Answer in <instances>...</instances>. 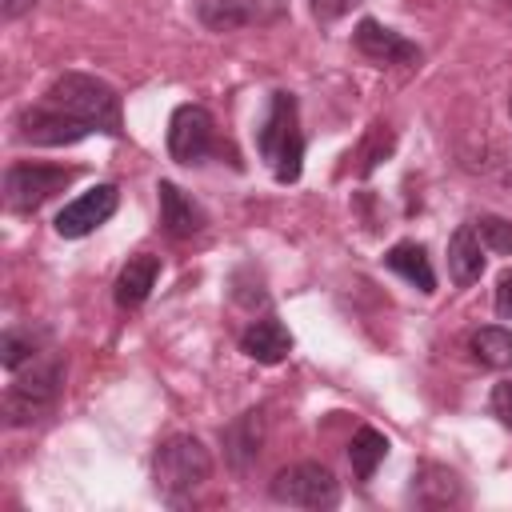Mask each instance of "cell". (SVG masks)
I'll return each instance as SVG.
<instances>
[{
    "instance_id": "obj_1",
    "label": "cell",
    "mask_w": 512,
    "mask_h": 512,
    "mask_svg": "<svg viewBox=\"0 0 512 512\" xmlns=\"http://www.w3.org/2000/svg\"><path fill=\"white\" fill-rule=\"evenodd\" d=\"M260 156L272 168V176L280 184H292L304 168V132H300V108L292 92H272L268 100V116L256 132Z\"/></svg>"
},
{
    "instance_id": "obj_2",
    "label": "cell",
    "mask_w": 512,
    "mask_h": 512,
    "mask_svg": "<svg viewBox=\"0 0 512 512\" xmlns=\"http://www.w3.org/2000/svg\"><path fill=\"white\" fill-rule=\"evenodd\" d=\"M44 100L68 116H76L80 124H88L92 132H108V136H120V96L88 76V72H64L52 80V88L44 92Z\"/></svg>"
},
{
    "instance_id": "obj_3",
    "label": "cell",
    "mask_w": 512,
    "mask_h": 512,
    "mask_svg": "<svg viewBox=\"0 0 512 512\" xmlns=\"http://www.w3.org/2000/svg\"><path fill=\"white\" fill-rule=\"evenodd\" d=\"M212 476V456L200 444V436L176 432L168 440H160L156 456H152V480L168 500H184L192 496L204 480Z\"/></svg>"
},
{
    "instance_id": "obj_4",
    "label": "cell",
    "mask_w": 512,
    "mask_h": 512,
    "mask_svg": "<svg viewBox=\"0 0 512 512\" xmlns=\"http://www.w3.org/2000/svg\"><path fill=\"white\" fill-rule=\"evenodd\" d=\"M60 388H64V360L60 356L32 360V372L16 376L4 392V420L12 428H24V424L48 416L60 400Z\"/></svg>"
},
{
    "instance_id": "obj_5",
    "label": "cell",
    "mask_w": 512,
    "mask_h": 512,
    "mask_svg": "<svg viewBox=\"0 0 512 512\" xmlns=\"http://www.w3.org/2000/svg\"><path fill=\"white\" fill-rule=\"evenodd\" d=\"M272 500L280 504H296V508H332L340 500V480L332 476L328 464H316V460H300V464H288L272 476L268 484Z\"/></svg>"
},
{
    "instance_id": "obj_6",
    "label": "cell",
    "mask_w": 512,
    "mask_h": 512,
    "mask_svg": "<svg viewBox=\"0 0 512 512\" xmlns=\"http://www.w3.org/2000/svg\"><path fill=\"white\" fill-rule=\"evenodd\" d=\"M76 180V168H60V164H32L20 160L4 172V200L12 212H36L44 200H52L56 192H64Z\"/></svg>"
},
{
    "instance_id": "obj_7",
    "label": "cell",
    "mask_w": 512,
    "mask_h": 512,
    "mask_svg": "<svg viewBox=\"0 0 512 512\" xmlns=\"http://www.w3.org/2000/svg\"><path fill=\"white\" fill-rule=\"evenodd\" d=\"M216 148V124L204 104H180L168 120V152L176 164H200Z\"/></svg>"
},
{
    "instance_id": "obj_8",
    "label": "cell",
    "mask_w": 512,
    "mask_h": 512,
    "mask_svg": "<svg viewBox=\"0 0 512 512\" xmlns=\"http://www.w3.org/2000/svg\"><path fill=\"white\" fill-rule=\"evenodd\" d=\"M16 128H20V140H28V144H44V148L76 144V140L92 136V128H88V124H80L76 116H68V112H60V108H52L48 100H40V104L24 108V112H20V120H16Z\"/></svg>"
},
{
    "instance_id": "obj_9",
    "label": "cell",
    "mask_w": 512,
    "mask_h": 512,
    "mask_svg": "<svg viewBox=\"0 0 512 512\" xmlns=\"http://www.w3.org/2000/svg\"><path fill=\"white\" fill-rule=\"evenodd\" d=\"M116 204H120L116 184H96V188L80 192L72 204H64V208L56 212V232H60L64 240H80V236L96 232V228L116 212Z\"/></svg>"
},
{
    "instance_id": "obj_10",
    "label": "cell",
    "mask_w": 512,
    "mask_h": 512,
    "mask_svg": "<svg viewBox=\"0 0 512 512\" xmlns=\"http://www.w3.org/2000/svg\"><path fill=\"white\" fill-rule=\"evenodd\" d=\"M356 48L376 64H420V48L372 16L356 24Z\"/></svg>"
},
{
    "instance_id": "obj_11",
    "label": "cell",
    "mask_w": 512,
    "mask_h": 512,
    "mask_svg": "<svg viewBox=\"0 0 512 512\" xmlns=\"http://www.w3.org/2000/svg\"><path fill=\"white\" fill-rule=\"evenodd\" d=\"M156 200H160V224H164V232L172 240H192L196 232H204V224H208L204 208L192 196H184L172 180L156 184Z\"/></svg>"
},
{
    "instance_id": "obj_12",
    "label": "cell",
    "mask_w": 512,
    "mask_h": 512,
    "mask_svg": "<svg viewBox=\"0 0 512 512\" xmlns=\"http://www.w3.org/2000/svg\"><path fill=\"white\" fill-rule=\"evenodd\" d=\"M220 440H224V456H228V464H232L236 472H244L248 464H256V456H260V448H264V408L240 412V416L220 432Z\"/></svg>"
},
{
    "instance_id": "obj_13",
    "label": "cell",
    "mask_w": 512,
    "mask_h": 512,
    "mask_svg": "<svg viewBox=\"0 0 512 512\" xmlns=\"http://www.w3.org/2000/svg\"><path fill=\"white\" fill-rule=\"evenodd\" d=\"M240 352L256 364H280L292 352V336L276 316H260L240 332Z\"/></svg>"
},
{
    "instance_id": "obj_14",
    "label": "cell",
    "mask_w": 512,
    "mask_h": 512,
    "mask_svg": "<svg viewBox=\"0 0 512 512\" xmlns=\"http://www.w3.org/2000/svg\"><path fill=\"white\" fill-rule=\"evenodd\" d=\"M412 500L420 508H452V504L464 500L460 476L444 464H420L416 476H412Z\"/></svg>"
},
{
    "instance_id": "obj_15",
    "label": "cell",
    "mask_w": 512,
    "mask_h": 512,
    "mask_svg": "<svg viewBox=\"0 0 512 512\" xmlns=\"http://www.w3.org/2000/svg\"><path fill=\"white\" fill-rule=\"evenodd\" d=\"M448 272L460 288L476 284L484 276V244L476 236V224H460L448 240Z\"/></svg>"
},
{
    "instance_id": "obj_16",
    "label": "cell",
    "mask_w": 512,
    "mask_h": 512,
    "mask_svg": "<svg viewBox=\"0 0 512 512\" xmlns=\"http://www.w3.org/2000/svg\"><path fill=\"white\" fill-rule=\"evenodd\" d=\"M156 276H160V256H152V252L132 256L116 276V304L120 308H140L148 300V292L156 288Z\"/></svg>"
},
{
    "instance_id": "obj_17",
    "label": "cell",
    "mask_w": 512,
    "mask_h": 512,
    "mask_svg": "<svg viewBox=\"0 0 512 512\" xmlns=\"http://www.w3.org/2000/svg\"><path fill=\"white\" fill-rule=\"evenodd\" d=\"M384 264H388L396 276H404L412 288H420V292H436L432 260H428V252H424L416 240H400V244H392V248L384 252Z\"/></svg>"
},
{
    "instance_id": "obj_18",
    "label": "cell",
    "mask_w": 512,
    "mask_h": 512,
    "mask_svg": "<svg viewBox=\"0 0 512 512\" xmlns=\"http://www.w3.org/2000/svg\"><path fill=\"white\" fill-rule=\"evenodd\" d=\"M468 352H472V360H476V364L504 372V368H512V332H508V328H500V324L476 328V332L468 336Z\"/></svg>"
},
{
    "instance_id": "obj_19",
    "label": "cell",
    "mask_w": 512,
    "mask_h": 512,
    "mask_svg": "<svg viewBox=\"0 0 512 512\" xmlns=\"http://www.w3.org/2000/svg\"><path fill=\"white\" fill-rule=\"evenodd\" d=\"M384 456H388V436L376 432V428H360L352 436V444H348V464H352V472H356L360 484L372 480V472L380 468Z\"/></svg>"
},
{
    "instance_id": "obj_20",
    "label": "cell",
    "mask_w": 512,
    "mask_h": 512,
    "mask_svg": "<svg viewBox=\"0 0 512 512\" xmlns=\"http://www.w3.org/2000/svg\"><path fill=\"white\" fill-rule=\"evenodd\" d=\"M196 12H200V20L208 28L232 32V28H244L256 16V0H200Z\"/></svg>"
},
{
    "instance_id": "obj_21",
    "label": "cell",
    "mask_w": 512,
    "mask_h": 512,
    "mask_svg": "<svg viewBox=\"0 0 512 512\" xmlns=\"http://www.w3.org/2000/svg\"><path fill=\"white\" fill-rule=\"evenodd\" d=\"M40 340L44 336H36L32 328H8L4 340H0V364L8 372H20V364H28V360L40 356Z\"/></svg>"
},
{
    "instance_id": "obj_22",
    "label": "cell",
    "mask_w": 512,
    "mask_h": 512,
    "mask_svg": "<svg viewBox=\"0 0 512 512\" xmlns=\"http://www.w3.org/2000/svg\"><path fill=\"white\" fill-rule=\"evenodd\" d=\"M472 224H476V236H480L484 248H492L500 256H512V220H504V216H480Z\"/></svg>"
},
{
    "instance_id": "obj_23",
    "label": "cell",
    "mask_w": 512,
    "mask_h": 512,
    "mask_svg": "<svg viewBox=\"0 0 512 512\" xmlns=\"http://www.w3.org/2000/svg\"><path fill=\"white\" fill-rule=\"evenodd\" d=\"M492 412L500 416V424L512 428V380H500V384L492 388Z\"/></svg>"
},
{
    "instance_id": "obj_24",
    "label": "cell",
    "mask_w": 512,
    "mask_h": 512,
    "mask_svg": "<svg viewBox=\"0 0 512 512\" xmlns=\"http://www.w3.org/2000/svg\"><path fill=\"white\" fill-rule=\"evenodd\" d=\"M352 4H360V0H312V16L324 20V24H332V20H340Z\"/></svg>"
},
{
    "instance_id": "obj_25",
    "label": "cell",
    "mask_w": 512,
    "mask_h": 512,
    "mask_svg": "<svg viewBox=\"0 0 512 512\" xmlns=\"http://www.w3.org/2000/svg\"><path fill=\"white\" fill-rule=\"evenodd\" d=\"M496 312L500 316H512V268L500 276V284H496Z\"/></svg>"
},
{
    "instance_id": "obj_26",
    "label": "cell",
    "mask_w": 512,
    "mask_h": 512,
    "mask_svg": "<svg viewBox=\"0 0 512 512\" xmlns=\"http://www.w3.org/2000/svg\"><path fill=\"white\" fill-rule=\"evenodd\" d=\"M32 4H36V0H0V16H4V20H16V16H24Z\"/></svg>"
},
{
    "instance_id": "obj_27",
    "label": "cell",
    "mask_w": 512,
    "mask_h": 512,
    "mask_svg": "<svg viewBox=\"0 0 512 512\" xmlns=\"http://www.w3.org/2000/svg\"><path fill=\"white\" fill-rule=\"evenodd\" d=\"M496 4H500V8H504V12H512V0H496Z\"/></svg>"
},
{
    "instance_id": "obj_28",
    "label": "cell",
    "mask_w": 512,
    "mask_h": 512,
    "mask_svg": "<svg viewBox=\"0 0 512 512\" xmlns=\"http://www.w3.org/2000/svg\"><path fill=\"white\" fill-rule=\"evenodd\" d=\"M508 112H512V100H508Z\"/></svg>"
}]
</instances>
